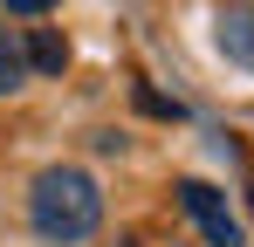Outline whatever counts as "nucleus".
Wrapping results in <instances>:
<instances>
[{"instance_id":"obj_6","label":"nucleus","mask_w":254,"mask_h":247,"mask_svg":"<svg viewBox=\"0 0 254 247\" xmlns=\"http://www.w3.org/2000/svg\"><path fill=\"white\" fill-rule=\"evenodd\" d=\"M0 7H7V14H21V21H42V14H55L62 0H0Z\"/></svg>"},{"instance_id":"obj_3","label":"nucleus","mask_w":254,"mask_h":247,"mask_svg":"<svg viewBox=\"0 0 254 247\" xmlns=\"http://www.w3.org/2000/svg\"><path fill=\"white\" fill-rule=\"evenodd\" d=\"M213 48H220L234 69L254 76V0H227V7L213 14Z\"/></svg>"},{"instance_id":"obj_4","label":"nucleus","mask_w":254,"mask_h":247,"mask_svg":"<svg viewBox=\"0 0 254 247\" xmlns=\"http://www.w3.org/2000/svg\"><path fill=\"white\" fill-rule=\"evenodd\" d=\"M21 48H28V76H62L69 69V35L62 28H35Z\"/></svg>"},{"instance_id":"obj_5","label":"nucleus","mask_w":254,"mask_h":247,"mask_svg":"<svg viewBox=\"0 0 254 247\" xmlns=\"http://www.w3.org/2000/svg\"><path fill=\"white\" fill-rule=\"evenodd\" d=\"M21 82H28V48H21V35L0 28V96H14Z\"/></svg>"},{"instance_id":"obj_1","label":"nucleus","mask_w":254,"mask_h":247,"mask_svg":"<svg viewBox=\"0 0 254 247\" xmlns=\"http://www.w3.org/2000/svg\"><path fill=\"white\" fill-rule=\"evenodd\" d=\"M28 227L48 247H76L103 227V185L89 179L83 165H48L28 185Z\"/></svg>"},{"instance_id":"obj_2","label":"nucleus","mask_w":254,"mask_h":247,"mask_svg":"<svg viewBox=\"0 0 254 247\" xmlns=\"http://www.w3.org/2000/svg\"><path fill=\"white\" fill-rule=\"evenodd\" d=\"M172 192H179V206H186V220L206 234V247H248V227H241V213L227 206L220 185H206V179H179Z\"/></svg>"}]
</instances>
